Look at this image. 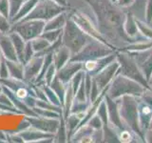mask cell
I'll return each instance as SVG.
<instances>
[{
    "instance_id": "obj_2",
    "label": "cell",
    "mask_w": 152,
    "mask_h": 143,
    "mask_svg": "<svg viewBox=\"0 0 152 143\" xmlns=\"http://www.w3.org/2000/svg\"><path fill=\"white\" fill-rule=\"evenodd\" d=\"M95 67H96V62L91 61V62H88L87 63V69L88 70H93Z\"/></svg>"
},
{
    "instance_id": "obj_1",
    "label": "cell",
    "mask_w": 152,
    "mask_h": 143,
    "mask_svg": "<svg viewBox=\"0 0 152 143\" xmlns=\"http://www.w3.org/2000/svg\"><path fill=\"white\" fill-rule=\"evenodd\" d=\"M17 94L18 97L24 98V97H26V95H27V91L24 90V89H20V90L17 91V94Z\"/></svg>"
}]
</instances>
